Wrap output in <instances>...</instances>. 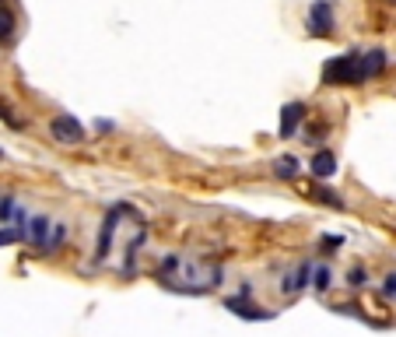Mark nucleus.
<instances>
[{"label":"nucleus","mask_w":396,"mask_h":337,"mask_svg":"<svg viewBox=\"0 0 396 337\" xmlns=\"http://www.w3.org/2000/svg\"><path fill=\"white\" fill-rule=\"evenodd\" d=\"M348 281H351V285H354V288H361V285H365V281H368V274H365L361 267H354V270L348 274Z\"/></svg>","instance_id":"19"},{"label":"nucleus","mask_w":396,"mask_h":337,"mask_svg":"<svg viewBox=\"0 0 396 337\" xmlns=\"http://www.w3.org/2000/svg\"><path fill=\"white\" fill-rule=\"evenodd\" d=\"M312 277H316V281H312V285H316V292H326V288H330V281H333L330 267H316V270H312Z\"/></svg>","instance_id":"15"},{"label":"nucleus","mask_w":396,"mask_h":337,"mask_svg":"<svg viewBox=\"0 0 396 337\" xmlns=\"http://www.w3.org/2000/svg\"><path fill=\"white\" fill-rule=\"evenodd\" d=\"M120 214H123V207H116L109 218H105V225H102V236H98V253H95V260H105L109 257V239L116 236V229H120Z\"/></svg>","instance_id":"8"},{"label":"nucleus","mask_w":396,"mask_h":337,"mask_svg":"<svg viewBox=\"0 0 396 337\" xmlns=\"http://www.w3.org/2000/svg\"><path fill=\"white\" fill-rule=\"evenodd\" d=\"M309 277H312V263L305 260V263H298L295 270H288V274H285V281H280V292H288V295L302 292V288L309 285Z\"/></svg>","instance_id":"6"},{"label":"nucleus","mask_w":396,"mask_h":337,"mask_svg":"<svg viewBox=\"0 0 396 337\" xmlns=\"http://www.w3.org/2000/svg\"><path fill=\"white\" fill-rule=\"evenodd\" d=\"M386 295H396V274L386 277Z\"/></svg>","instance_id":"21"},{"label":"nucleus","mask_w":396,"mask_h":337,"mask_svg":"<svg viewBox=\"0 0 396 337\" xmlns=\"http://www.w3.org/2000/svg\"><path fill=\"white\" fill-rule=\"evenodd\" d=\"M15 35V11L0 8V42H8Z\"/></svg>","instance_id":"14"},{"label":"nucleus","mask_w":396,"mask_h":337,"mask_svg":"<svg viewBox=\"0 0 396 337\" xmlns=\"http://www.w3.org/2000/svg\"><path fill=\"white\" fill-rule=\"evenodd\" d=\"M312 197H319L326 207H336V211L344 207V197H341V193H333V190H326V187H316V190H312Z\"/></svg>","instance_id":"13"},{"label":"nucleus","mask_w":396,"mask_h":337,"mask_svg":"<svg viewBox=\"0 0 396 337\" xmlns=\"http://www.w3.org/2000/svg\"><path fill=\"white\" fill-rule=\"evenodd\" d=\"M25 236V229H0V246H11Z\"/></svg>","instance_id":"17"},{"label":"nucleus","mask_w":396,"mask_h":337,"mask_svg":"<svg viewBox=\"0 0 396 337\" xmlns=\"http://www.w3.org/2000/svg\"><path fill=\"white\" fill-rule=\"evenodd\" d=\"M309 32L312 35H330L333 28V8H330V0H316V4L309 8Z\"/></svg>","instance_id":"4"},{"label":"nucleus","mask_w":396,"mask_h":337,"mask_svg":"<svg viewBox=\"0 0 396 337\" xmlns=\"http://www.w3.org/2000/svg\"><path fill=\"white\" fill-rule=\"evenodd\" d=\"M365 81V67H361V53H344L333 56L323 67V85H361Z\"/></svg>","instance_id":"2"},{"label":"nucleus","mask_w":396,"mask_h":337,"mask_svg":"<svg viewBox=\"0 0 396 337\" xmlns=\"http://www.w3.org/2000/svg\"><path fill=\"white\" fill-rule=\"evenodd\" d=\"M49 134L60 141V144H81V141H84V127H81L78 116H71V112H60V116H53Z\"/></svg>","instance_id":"3"},{"label":"nucleus","mask_w":396,"mask_h":337,"mask_svg":"<svg viewBox=\"0 0 396 337\" xmlns=\"http://www.w3.org/2000/svg\"><path fill=\"white\" fill-rule=\"evenodd\" d=\"M273 176H277V180H295V176H298V162H295L291 155L277 158V162H273Z\"/></svg>","instance_id":"12"},{"label":"nucleus","mask_w":396,"mask_h":337,"mask_svg":"<svg viewBox=\"0 0 396 337\" xmlns=\"http://www.w3.org/2000/svg\"><path fill=\"white\" fill-rule=\"evenodd\" d=\"M64 236H67V229H64L60 221H56V225H53V232H49V246H46V250H56V246L64 243Z\"/></svg>","instance_id":"16"},{"label":"nucleus","mask_w":396,"mask_h":337,"mask_svg":"<svg viewBox=\"0 0 396 337\" xmlns=\"http://www.w3.org/2000/svg\"><path fill=\"white\" fill-rule=\"evenodd\" d=\"M302 120H305V105H302V102H288L285 109H280V123H277L280 137H291Z\"/></svg>","instance_id":"5"},{"label":"nucleus","mask_w":396,"mask_h":337,"mask_svg":"<svg viewBox=\"0 0 396 337\" xmlns=\"http://www.w3.org/2000/svg\"><path fill=\"white\" fill-rule=\"evenodd\" d=\"M221 277H224L221 263L200 257H165L158 267V281L179 295H210L221 285Z\"/></svg>","instance_id":"1"},{"label":"nucleus","mask_w":396,"mask_h":337,"mask_svg":"<svg viewBox=\"0 0 396 337\" xmlns=\"http://www.w3.org/2000/svg\"><path fill=\"white\" fill-rule=\"evenodd\" d=\"M0 158H4V151H0Z\"/></svg>","instance_id":"23"},{"label":"nucleus","mask_w":396,"mask_h":337,"mask_svg":"<svg viewBox=\"0 0 396 337\" xmlns=\"http://www.w3.org/2000/svg\"><path fill=\"white\" fill-rule=\"evenodd\" d=\"M49 232H53V221H49V218H42V214H39V218H32V221H28V229H25V236H28L39 250H46V246H49Z\"/></svg>","instance_id":"10"},{"label":"nucleus","mask_w":396,"mask_h":337,"mask_svg":"<svg viewBox=\"0 0 396 337\" xmlns=\"http://www.w3.org/2000/svg\"><path fill=\"white\" fill-rule=\"evenodd\" d=\"M309 168H312V176H316V180H330V176H336V155L323 148V151L312 155Z\"/></svg>","instance_id":"7"},{"label":"nucleus","mask_w":396,"mask_h":337,"mask_svg":"<svg viewBox=\"0 0 396 337\" xmlns=\"http://www.w3.org/2000/svg\"><path fill=\"white\" fill-rule=\"evenodd\" d=\"M224 309H232V313H235V316H242V320H273V313H270V309L249 306V302H242V299H224Z\"/></svg>","instance_id":"9"},{"label":"nucleus","mask_w":396,"mask_h":337,"mask_svg":"<svg viewBox=\"0 0 396 337\" xmlns=\"http://www.w3.org/2000/svg\"><path fill=\"white\" fill-rule=\"evenodd\" d=\"M341 243H344L341 236H323V246H326V250H333V246H341Z\"/></svg>","instance_id":"20"},{"label":"nucleus","mask_w":396,"mask_h":337,"mask_svg":"<svg viewBox=\"0 0 396 337\" xmlns=\"http://www.w3.org/2000/svg\"><path fill=\"white\" fill-rule=\"evenodd\" d=\"M8 112H11V109H8V102H0V116H4V120H11ZM11 123H15V120H11Z\"/></svg>","instance_id":"22"},{"label":"nucleus","mask_w":396,"mask_h":337,"mask_svg":"<svg viewBox=\"0 0 396 337\" xmlns=\"http://www.w3.org/2000/svg\"><path fill=\"white\" fill-rule=\"evenodd\" d=\"M15 214V197H4V200H0V221H8Z\"/></svg>","instance_id":"18"},{"label":"nucleus","mask_w":396,"mask_h":337,"mask_svg":"<svg viewBox=\"0 0 396 337\" xmlns=\"http://www.w3.org/2000/svg\"><path fill=\"white\" fill-rule=\"evenodd\" d=\"M386 64H389V56H386V49H372V53H361V67H365V81H368V78H379V74L386 71Z\"/></svg>","instance_id":"11"}]
</instances>
